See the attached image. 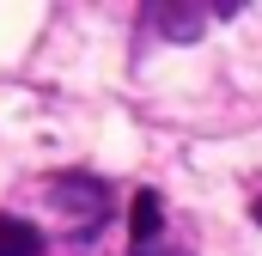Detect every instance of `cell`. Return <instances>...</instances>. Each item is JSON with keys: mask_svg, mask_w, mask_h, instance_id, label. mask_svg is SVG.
<instances>
[{"mask_svg": "<svg viewBox=\"0 0 262 256\" xmlns=\"http://www.w3.org/2000/svg\"><path fill=\"white\" fill-rule=\"evenodd\" d=\"M207 18H213V6L201 12V6H146L140 12V25L146 31H165L171 43H195L201 31H207Z\"/></svg>", "mask_w": 262, "mask_h": 256, "instance_id": "obj_2", "label": "cell"}, {"mask_svg": "<svg viewBox=\"0 0 262 256\" xmlns=\"http://www.w3.org/2000/svg\"><path fill=\"white\" fill-rule=\"evenodd\" d=\"M256 226H262V195H256Z\"/></svg>", "mask_w": 262, "mask_h": 256, "instance_id": "obj_5", "label": "cell"}, {"mask_svg": "<svg viewBox=\"0 0 262 256\" xmlns=\"http://www.w3.org/2000/svg\"><path fill=\"white\" fill-rule=\"evenodd\" d=\"M49 201L67 207L79 226H98L104 207H110V183H104V177H85V171H61V177L49 183Z\"/></svg>", "mask_w": 262, "mask_h": 256, "instance_id": "obj_1", "label": "cell"}, {"mask_svg": "<svg viewBox=\"0 0 262 256\" xmlns=\"http://www.w3.org/2000/svg\"><path fill=\"white\" fill-rule=\"evenodd\" d=\"M159 232H165V201H159L152 189H140L134 195V250H146Z\"/></svg>", "mask_w": 262, "mask_h": 256, "instance_id": "obj_4", "label": "cell"}, {"mask_svg": "<svg viewBox=\"0 0 262 256\" xmlns=\"http://www.w3.org/2000/svg\"><path fill=\"white\" fill-rule=\"evenodd\" d=\"M134 256H152V250H134Z\"/></svg>", "mask_w": 262, "mask_h": 256, "instance_id": "obj_6", "label": "cell"}, {"mask_svg": "<svg viewBox=\"0 0 262 256\" xmlns=\"http://www.w3.org/2000/svg\"><path fill=\"white\" fill-rule=\"evenodd\" d=\"M0 256H43V232H37L31 220L0 214Z\"/></svg>", "mask_w": 262, "mask_h": 256, "instance_id": "obj_3", "label": "cell"}]
</instances>
